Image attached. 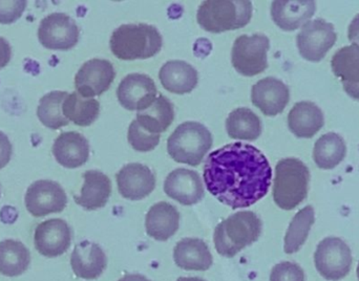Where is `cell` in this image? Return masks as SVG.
Here are the masks:
<instances>
[{
  "instance_id": "1",
  "label": "cell",
  "mask_w": 359,
  "mask_h": 281,
  "mask_svg": "<svg viewBox=\"0 0 359 281\" xmlns=\"http://www.w3.org/2000/svg\"><path fill=\"white\" fill-rule=\"evenodd\" d=\"M204 181L219 202L236 210L252 206L267 196L272 169L261 150L238 142L209 154Z\"/></svg>"
},
{
  "instance_id": "2",
  "label": "cell",
  "mask_w": 359,
  "mask_h": 281,
  "mask_svg": "<svg viewBox=\"0 0 359 281\" xmlns=\"http://www.w3.org/2000/svg\"><path fill=\"white\" fill-rule=\"evenodd\" d=\"M163 46V38L153 25H122L109 41L111 53L121 60H144L156 56Z\"/></svg>"
},
{
  "instance_id": "3",
  "label": "cell",
  "mask_w": 359,
  "mask_h": 281,
  "mask_svg": "<svg viewBox=\"0 0 359 281\" xmlns=\"http://www.w3.org/2000/svg\"><path fill=\"white\" fill-rule=\"evenodd\" d=\"M263 224L252 211L232 214L219 223L215 230V250L224 257H234L238 252L257 242Z\"/></svg>"
},
{
  "instance_id": "4",
  "label": "cell",
  "mask_w": 359,
  "mask_h": 281,
  "mask_svg": "<svg viewBox=\"0 0 359 281\" xmlns=\"http://www.w3.org/2000/svg\"><path fill=\"white\" fill-rule=\"evenodd\" d=\"M309 181V169L301 160L283 158L276 167L274 203L283 210H293L307 198Z\"/></svg>"
},
{
  "instance_id": "5",
  "label": "cell",
  "mask_w": 359,
  "mask_h": 281,
  "mask_svg": "<svg viewBox=\"0 0 359 281\" xmlns=\"http://www.w3.org/2000/svg\"><path fill=\"white\" fill-rule=\"evenodd\" d=\"M252 11V4L247 0H207L198 6L196 19L205 31L222 33L246 27Z\"/></svg>"
},
{
  "instance_id": "6",
  "label": "cell",
  "mask_w": 359,
  "mask_h": 281,
  "mask_svg": "<svg viewBox=\"0 0 359 281\" xmlns=\"http://www.w3.org/2000/svg\"><path fill=\"white\" fill-rule=\"evenodd\" d=\"M212 143L208 128L198 122H185L168 138V151L176 162L194 167L202 163Z\"/></svg>"
},
{
  "instance_id": "7",
  "label": "cell",
  "mask_w": 359,
  "mask_h": 281,
  "mask_svg": "<svg viewBox=\"0 0 359 281\" xmlns=\"http://www.w3.org/2000/svg\"><path fill=\"white\" fill-rule=\"evenodd\" d=\"M269 48V38L263 34L240 36L232 46V65L236 71L246 77L259 75L268 67Z\"/></svg>"
},
{
  "instance_id": "8",
  "label": "cell",
  "mask_w": 359,
  "mask_h": 281,
  "mask_svg": "<svg viewBox=\"0 0 359 281\" xmlns=\"http://www.w3.org/2000/svg\"><path fill=\"white\" fill-rule=\"evenodd\" d=\"M314 263L325 280L339 281L351 270L353 257L349 246L339 238H327L318 244L314 253Z\"/></svg>"
},
{
  "instance_id": "9",
  "label": "cell",
  "mask_w": 359,
  "mask_h": 281,
  "mask_svg": "<svg viewBox=\"0 0 359 281\" xmlns=\"http://www.w3.org/2000/svg\"><path fill=\"white\" fill-rule=\"evenodd\" d=\"M337 40L334 25L322 18L308 21L297 37L299 54L306 60L320 62Z\"/></svg>"
},
{
  "instance_id": "10",
  "label": "cell",
  "mask_w": 359,
  "mask_h": 281,
  "mask_svg": "<svg viewBox=\"0 0 359 281\" xmlns=\"http://www.w3.org/2000/svg\"><path fill=\"white\" fill-rule=\"evenodd\" d=\"M77 23L65 13H52L40 21L38 39L48 50H67L79 41Z\"/></svg>"
},
{
  "instance_id": "11",
  "label": "cell",
  "mask_w": 359,
  "mask_h": 281,
  "mask_svg": "<svg viewBox=\"0 0 359 281\" xmlns=\"http://www.w3.org/2000/svg\"><path fill=\"white\" fill-rule=\"evenodd\" d=\"M27 210L35 217L62 212L67 196L60 184L50 179H40L27 188L25 196Z\"/></svg>"
},
{
  "instance_id": "12",
  "label": "cell",
  "mask_w": 359,
  "mask_h": 281,
  "mask_svg": "<svg viewBox=\"0 0 359 281\" xmlns=\"http://www.w3.org/2000/svg\"><path fill=\"white\" fill-rule=\"evenodd\" d=\"M115 77V69L109 60L92 59L86 61L76 74V90L86 98L100 96L109 90Z\"/></svg>"
},
{
  "instance_id": "13",
  "label": "cell",
  "mask_w": 359,
  "mask_h": 281,
  "mask_svg": "<svg viewBox=\"0 0 359 281\" xmlns=\"http://www.w3.org/2000/svg\"><path fill=\"white\" fill-rule=\"evenodd\" d=\"M157 86L149 76L130 74L117 90L118 101L128 111H142L155 102Z\"/></svg>"
},
{
  "instance_id": "14",
  "label": "cell",
  "mask_w": 359,
  "mask_h": 281,
  "mask_svg": "<svg viewBox=\"0 0 359 281\" xmlns=\"http://www.w3.org/2000/svg\"><path fill=\"white\" fill-rule=\"evenodd\" d=\"M36 250L42 256L54 259L65 254L72 244V231L67 221L52 219L39 224L34 234Z\"/></svg>"
},
{
  "instance_id": "15",
  "label": "cell",
  "mask_w": 359,
  "mask_h": 281,
  "mask_svg": "<svg viewBox=\"0 0 359 281\" xmlns=\"http://www.w3.org/2000/svg\"><path fill=\"white\" fill-rule=\"evenodd\" d=\"M251 101L264 115L274 117L286 109L290 101V90L276 78H264L252 86Z\"/></svg>"
},
{
  "instance_id": "16",
  "label": "cell",
  "mask_w": 359,
  "mask_h": 281,
  "mask_svg": "<svg viewBox=\"0 0 359 281\" xmlns=\"http://www.w3.org/2000/svg\"><path fill=\"white\" fill-rule=\"evenodd\" d=\"M119 193L126 200H140L149 196L156 187V175L145 165L128 164L116 174Z\"/></svg>"
},
{
  "instance_id": "17",
  "label": "cell",
  "mask_w": 359,
  "mask_h": 281,
  "mask_svg": "<svg viewBox=\"0 0 359 281\" xmlns=\"http://www.w3.org/2000/svg\"><path fill=\"white\" fill-rule=\"evenodd\" d=\"M164 191L184 206L198 204L204 198V186L196 171L178 168L170 172L164 183Z\"/></svg>"
},
{
  "instance_id": "18",
  "label": "cell",
  "mask_w": 359,
  "mask_h": 281,
  "mask_svg": "<svg viewBox=\"0 0 359 281\" xmlns=\"http://www.w3.org/2000/svg\"><path fill=\"white\" fill-rule=\"evenodd\" d=\"M71 266L77 277L86 280H97L107 269V255L99 245L84 240L74 249Z\"/></svg>"
},
{
  "instance_id": "19",
  "label": "cell",
  "mask_w": 359,
  "mask_h": 281,
  "mask_svg": "<svg viewBox=\"0 0 359 281\" xmlns=\"http://www.w3.org/2000/svg\"><path fill=\"white\" fill-rule=\"evenodd\" d=\"M316 11L312 0H276L271 4V16L276 25L284 31H295L307 23Z\"/></svg>"
},
{
  "instance_id": "20",
  "label": "cell",
  "mask_w": 359,
  "mask_h": 281,
  "mask_svg": "<svg viewBox=\"0 0 359 281\" xmlns=\"http://www.w3.org/2000/svg\"><path fill=\"white\" fill-rule=\"evenodd\" d=\"M331 67L345 92L359 101V46L354 43L337 50L331 60Z\"/></svg>"
},
{
  "instance_id": "21",
  "label": "cell",
  "mask_w": 359,
  "mask_h": 281,
  "mask_svg": "<svg viewBox=\"0 0 359 281\" xmlns=\"http://www.w3.org/2000/svg\"><path fill=\"white\" fill-rule=\"evenodd\" d=\"M53 154L61 166L78 168L86 164L90 158V144L79 132H62L54 142Z\"/></svg>"
},
{
  "instance_id": "22",
  "label": "cell",
  "mask_w": 359,
  "mask_h": 281,
  "mask_svg": "<svg viewBox=\"0 0 359 281\" xmlns=\"http://www.w3.org/2000/svg\"><path fill=\"white\" fill-rule=\"evenodd\" d=\"M84 183L79 196H74L76 204L88 211L103 208L111 193V179L98 170L83 173Z\"/></svg>"
},
{
  "instance_id": "23",
  "label": "cell",
  "mask_w": 359,
  "mask_h": 281,
  "mask_svg": "<svg viewBox=\"0 0 359 281\" xmlns=\"http://www.w3.org/2000/svg\"><path fill=\"white\" fill-rule=\"evenodd\" d=\"M325 125L322 109L309 101L297 103L288 115V126L297 138L310 139Z\"/></svg>"
},
{
  "instance_id": "24",
  "label": "cell",
  "mask_w": 359,
  "mask_h": 281,
  "mask_svg": "<svg viewBox=\"0 0 359 281\" xmlns=\"http://www.w3.org/2000/svg\"><path fill=\"white\" fill-rule=\"evenodd\" d=\"M180 213L170 203L160 202L149 209L145 219L149 236L159 242H166L178 231Z\"/></svg>"
},
{
  "instance_id": "25",
  "label": "cell",
  "mask_w": 359,
  "mask_h": 281,
  "mask_svg": "<svg viewBox=\"0 0 359 281\" xmlns=\"http://www.w3.org/2000/svg\"><path fill=\"white\" fill-rule=\"evenodd\" d=\"M176 265L186 271H207L213 265L206 242L198 238H183L175 247Z\"/></svg>"
},
{
  "instance_id": "26",
  "label": "cell",
  "mask_w": 359,
  "mask_h": 281,
  "mask_svg": "<svg viewBox=\"0 0 359 281\" xmlns=\"http://www.w3.org/2000/svg\"><path fill=\"white\" fill-rule=\"evenodd\" d=\"M160 81L168 92L189 94L198 85V71L189 63L181 60L168 61L160 69Z\"/></svg>"
},
{
  "instance_id": "27",
  "label": "cell",
  "mask_w": 359,
  "mask_h": 281,
  "mask_svg": "<svg viewBox=\"0 0 359 281\" xmlns=\"http://www.w3.org/2000/svg\"><path fill=\"white\" fill-rule=\"evenodd\" d=\"M174 119V105L166 97L159 96L149 109L138 111L136 120L147 132L160 135L168 130Z\"/></svg>"
},
{
  "instance_id": "28",
  "label": "cell",
  "mask_w": 359,
  "mask_h": 281,
  "mask_svg": "<svg viewBox=\"0 0 359 281\" xmlns=\"http://www.w3.org/2000/svg\"><path fill=\"white\" fill-rule=\"evenodd\" d=\"M228 136L236 140L255 141L263 130L261 119L246 107L234 109L226 120Z\"/></svg>"
},
{
  "instance_id": "29",
  "label": "cell",
  "mask_w": 359,
  "mask_h": 281,
  "mask_svg": "<svg viewBox=\"0 0 359 281\" xmlns=\"http://www.w3.org/2000/svg\"><path fill=\"white\" fill-rule=\"evenodd\" d=\"M29 263L31 254L22 242L15 240L0 242V274L8 277L21 275Z\"/></svg>"
},
{
  "instance_id": "30",
  "label": "cell",
  "mask_w": 359,
  "mask_h": 281,
  "mask_svg": "<svg viewBox=\"0 0 359 281\" xmlns=\"http://www.w3.org/2000/svg\"><path fill=\"white\" fill-rule=\"evenodd\" d=\"M63 115L76 125L86 128L92 125L100 113V103L94 98H86L74 92L65 98L62 107Z\"/></svg>"
},
{
  "instance_id": "31",
  "label": "cell",
  "mask_w": 359,
  "mask_h": 281,
  "mask_svg": "<svg viewBox=\"0 0 359 281\" xmlns=\"http://www.w3.org/2000/svg\"><path fill=\"white\" fill-rule=\"evenodd\" d=\"M347 153V146L339 135L329 132L316 141L313 158L318 168L330 170L341 164Z\"/></svg>"
},
{
  "instance_id": "32",
  "label": "cell",
  "mask_w": 359,
  "mask_h": 281,
  "mask_svg": "<svg viewBox=\"0 0 359 281\" xmlns=\"http://www.w3.org/2000/svg\"><path fill=\"white\" fill-rule=\"evenodd\" d=\"M314 221H316V213L312 206L305 207L295 214L285 235V253L293 254L301 250L307 240Z\"/></svg>"
},
{
  "instance_id": "33",
  "label": "cell",
  "mask_w": 359,
  "mask_h": 281,
  "mask_svg": "<svg viewBox=\"0 0 359 281\" xmlns=\"http://www.w3.org/2000/svg\"><path fill=\"white\" fill-rule=\"evenodd\" d=\"M69 96L67 92L54 90L44 95L39 101L37 116L39 121L46 128L56 130L69 125V120L63 115L62 107L65 98Z\"/></svg>"
},
{
  "instance_id": "34",
  "label": "cell",
  "mask_w": 359,
  "mask_h": 281,
  "mask_svg": "<svg viewBox=\"0 0 359 281\" xmlns=\"http://www.w3.org/2000/svg\"><path fill=\"white\" fill-rule=\"evenodd\" d=\"M128 139L132 147L140 152L151 151L160 143V135L147 132L137 120H134L128 128Z\"/></svg>"
},
{
  "instance_id": "35",
  "label": "cell",
  "mask_w": 359,
  "mask_h": 281,
  "mask_svg": "<svg viewBox=\"0 0 359 281\" xmlns=\"http://www.w3.org/2000/svg\"><path fill=\"white\" fill-rule=\"evenodd\" d=\"M270 281H305V273L297 263L283 261L274 266Z\"/></svg>"
},
{
  "instance_id": "36",
  "label": "cell",
  "mask_w": 359,
  "mask_h": 281,
  "mask_svg": "<svg viewBox=\"0 0 359 281\" xmlns=\"http://www.w3.org/2000/svg\"><path fill=\"white\" fill-rule=\"evenodd\" d=\"M27 8V1L25 0H12V1H2L0 0V23L10 25L18 20Z\"/></svg>"
},
{
  "instance_id": "37",
  "label": "cell",
  "mask_w": 359,
  "mask_h": 281,
  "mask_svg": "<svg viewBox=\"0 0 359 281\" xmlns=\"http://www.w3.org/2000/svg\"><path fill=\"white\" fill-rule=\"evenodd\" d=\"M13 147L8 136L0 132V169L4 168L12 158Z\"/></svg>"
},
{
  "instance_id": "38",
  "label": "cell",
  "mask_w": 359,
  "mask_h": 281,
  "mask_svg": "<svg viewBox=\"0 0 359 281\" xmlns=\"http://www.w3.org/2000/svg\"><path fill=\"white\" fill-rule=\"evenodd\" d=\"M11 58H12V48L10 43L4 37H0V69L8 65Z\"/></svg>"
},
{
  "instance_id": "39",
  "label": "cell",
  "mask_w": 359,
  "mask_h": 281,
  "mask_svg": "<svg viewBox=\"0 0 359 281\" xmlns=\"http://www.w3.org/2000/svg\"><path fill=\"white\" fill-rule=\"evenodd\" d=\"M348 37L351 42H355L359 46V14L354 17L348 29Z\"/></svg>"
},
{
  "instance_id": "40",
  "label": "cell",
  "mask_w": 359,
  "mask_h": 281,
  "mask_svg": "<svg viewBox=\"0 0 359 281\" xmlns=\"http://www.w3.org/2000/svg\"><path fill=\"white\" fill-rule=\"evenodd\" d=\"M118 281H151L141 274H126Z\"/></svg>"
},
{
  "instance_id": "41",
  "label": "cell",
  "mask_w": 359,
  "mask_h": 281,
  "mask_svg": "<svg viewBox=\"0 0 359 281\" xmlns=\"http://www.w3.org/2000/svg\"><path fill=\"white\" fill-rule=\"evenodd\" d=\"M177 281H206L198 277H180Z\"/></svg>"
},
{
  "instance_id": "42",
  "label": "cell",
  "mask_w": 359,
  "mask_h": 281,
  "mask_svg": "<svg viewBox=\"0 0 359 281\" xmlns=\"http://www.w3.org/2000/svg\"><path fill=\"white\" fill-rule=\"evenodd\" d=\"M356 273H358V278L359 280V263H358V269H356Z\"/></svg>"
}]
</instances>
